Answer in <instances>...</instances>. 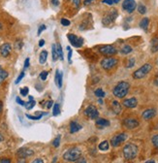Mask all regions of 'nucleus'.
Segmentation results:
<instances>
[{"mask_svg": "<svg viewBox=\"0 0 158 163\" xmlns=\"http://www.w3.org/2000/svg\"><path fill=\"white\" fill-rule=\"evenodd\" d=\"M2 111H3V102L0 101V114L2 113Z\"/></svg>", "mask_w": 158, "mask_h": 163, "instance_id": "52", "label": "nucleus"}, {"mask_svg": "<svg viewBox=\"0 0 158 163\" xmlns=\"http://www.w3.org/2000/svg\"><path fill=\"white\" fill-rule=\"evenodd\" d=\"M116 17H117V11L115 9L111 10L107 14V15L103 18V24L104 25H110V24H111V23L115 22V19H116Z\"/></svg>", "mask_w": 158, "mask_h": 163, "instance_id": "8", "label": "nucleus"}, {"mask_svg": "<svg viewBox=\"0 0 158 163\" xmlns=\"http://www.w3.org/2000/svg\"><path fill=\"white\" fill-rule=\"evenodd\" d=\"M138 12H139L140 14H142V15H144V14H146V12H147L146 6L143 5V4H140L139 6H138Z\"/></svg>", "mask_w": 158, "mask_h": 163, "instance_id": "33", "label": "nucleus"}, {"mask_svg": "<svg viewBox=\"0 0 158 163\" xmlns=\"http://www.w3.org/2000/svg\"><path fill=\"white\" fill-rule=\"evenodd\" d=\"M111 109H113V112L116 115L120 114L121 112V105L120 104V102L117 101H113L111 103Z\"/></svg>", "mask_w": 158, "mask_h": 163, "instance_id": "20", "label": "nucleus"}, {"mask_svg": "<svg viewBox=\"0 0 158 163\" xmlns=\"http://www.w3.org/2000/svg\"><path fill=\"white\" fill-rule=\"evenodd\" d=\"M122 105L126 108H129V109H133L135 107H137L138 105V101L135 97H132V98H129V99H125L123 100L122 102Z\"/></svg>", "mask_w": 158, "mask_h": 163, "instance_id": "14", "label": "nucleus"}, {"mask_svg": "<svg viewBox=\"0 0 158 163\" xmlns=\"http://www.w3.org/2000/svg\"><path fill=\"white\" fill-rule=\"evenodd\" d=\"M132 51H133L132 48H131L129 45H125L124 47L121 48V50H120L121 53H123V54H128V53H130Z\"/></svg>", "mask_w": 158, "mask_h": 163, "instance_id": "27", "label": "nucleus"}, {"mask_svg": "<svg viewBox=\"0 0 158 163\" xmlns=\"http://www.w3.org/2000/svg\"><path fill=\"white\" fill-rule=\"evenodd\" d=\"M48 58V52L47 51H43L40 53V56H39V63L40 64H45L46 61Z\"/></svg>", "mask_w": 158, "mask_h": 163, "instance_id": "23", "label": "nucleus"}, {"mask_svg": "<svg viewBox=\"0 0 158 163\" xmlns=\"http://www.w3.org/2000/svg\"><path fill=\"white\" fill-rule=\"evenodd\" d=\"M48 75H49V72H48V71H42L41 74H40V79H41L42 81H46V80H47Z\"/></svg>", "mask_w": 158, "mask_h": 163, "instance_id": "40", "label": "nucleus"}, {"mask_svg": "<svg viewBox=\"0 0 158 163\" xmlns=\"http://www.w3.org/2000/svg\"><path fill=\"white\" fill-rule=\"evenodd\" d=\"M82 128H83V126L80 123H78L77 121H71V123H70V133L74 134V133H76L78 131H80Z\"/></svg>", "mask_w": 158, "mask_h": 163, "instance_id": "17", "label": "nucleus"}, {"mask_svg": "<svg viewBox=\"0 0 158 163\" xmlns=\"http://www.w3.org/2000/svg\"><path fill=\"white\" fill-rule=\"evenodd\" d=\"M135 65V58H129L128 61H127V64H126V67L127 68H131V67H133Z\"/></svg>", "mask_w": 158, "mask_h": 163, "instance_id": "36", "label": "nucleus"}, {"mask_svg": "<svg viewBox=\"0 0 158 163\" xmlns=\"http://www.w3.org/2000/svg\"><path fill=\"white\" fill-rule=\"evenodd\" d=\"M137 4L135 2V0H124L122 3V8L128 13H132L136 9Z\"/></svg>", "mask_w": 158, "mask_h": 163, "instance_id": "11", "label": "nucleus"}, {"mask_svg": "<svg viewBox=\"0 0 158 163\" xmlns=\"http://www.w3.org/2000/svg\"><path fill=\"white\" fill-rule=\"evenodd\" d=\"M138 151H139L138 147L132 144V143H129V144L125 145L123 148V155H124L125 159H127V160L134 159L138 154Z\"/></svg>", "mask_w": 158, "mask_h": 163, "instance_id": "3", "label": "nucleus"}, {"mask_svg": "<svg viewBox=\"0 0 158 163\" xmlns=\"http://www.w3.org/2000/svg\"><path fill=\"white\" fill-rule=\"evenodd\" d=\"M51 54H52V60L56 61L59 57H58V52H57V49H56V45L54 44L51 46Z\"/></svg>", "mask_w": 158, "mask_h": 163, "instance_id": "24", "label": "nucleus"}, {"mask_svg": "<svg viewBox=\"0 0 158 163\" xmlns=\"http://www.w3.org/2000/svg\"><path fill=\"white\" fill-rule=\"evenodd\" d=\"M22 47V41H17V43H16V49H17V50H21Z\"/></svg>", "mask_w": 158, "mask_h": 163, "instance_id": "47", "label": "nucleus"}, {"mask_svg": "<svg viewBox=\"0 0 158 163\" xmlns=\"http://www.w3.org/2000/svg\"><path fill=\"white\" fill-rule=\"evenodd\" d=\"M67 50H68V60L69 62L71 63V58H72V50L70 47H67Z\"/></svg>", "mask_w": 158, "mask_h": 163, "instance_id": "46", "label": "nucleus"}, {"mask_svg": "<svg viewBox=\"0 0 158 163\" xmlns=\"http://www.w3.org/2000/svg\"><path fill=\"white\" fill-rule=\"evenodd\" d=\"M23 77H24V72H22V73H21V75H19V76L17 78V80H16V82H15V84H16V85H18V84L19 83V82H21V81L22 80V78H23Z\"/></svg>", "mask_w": 158, "mask_h": 163, "instance_id": "43", "label": "nucleus"}, {"mask_svg": "<svg viewBox=\"0 0 158 163\" xmlns=\"http://www.w3.org/2000/svg\"><path fill=\"white\" fill-rule=\"evenodd\" d=\"M94 94H95V96L98 97V98H104L105 95H106V93L103 91L102 88H97V90L94 91Z\"/></svg>", "mask_w": 158, "mask_h": 163, "instance_id": "29", "label": "nucleus"}, {"mask_svg": "<svg viewBox=\"0 0 158 163\" xmlns=\"http://www.w3.org/2000/svg\"><path fill=\"white\" fill-rule=\"evenodd\" d=\"M28 99H29V101L26 102L24 107L27 109V110H31V109L36 105V102H35V100L33 99V96H31V95H29V96H28Z\"/></svg>", "mask_w": 158, "mask_h": 163, "instance_id": "22", "label": "nucleus"}, {"mask_svg": "<svg viewBox=\"0 0 158 163\" xmlns=\"http://www.w3.org/2000/svg\"><path fill=\"white\" fill-rule=\"evenodd\" d=\"M98 102H99L100 104H103V101H102V98H99L98 99Z\"/></svg>", "mask_w": 158, "mask_h": 163, "instance_id": "56", "label": "nucleus"}, {"mask_svg": "<svg viewBox=\"0 0 158 163\" xmlns=\"http://www.w3.org/2000/svg\"><path fill=\"white\" fill-rule=\"evenodd\" d=\"M123 125L127 129H134V128L139 126V121L135 119H131V118L125 119L123 120Z\"/></svg>", "mask_w": 158, "mask_h": 163, "instance_id": "12", "label": "nucleus"}, {"mask_svg": "<svg viewBox=\"0 0 158 163\" xmlns=\"http://www.w3.org/2000/svg\"><path fill=\"white\" fill-rule=\"evenodd\" d=\"M0 71H1V66H0Z\"/></svg>", "mask_w": 158, "mask_h": 163, "instance_id": "59", "label": "nucleus"}, {"mask_svg": "<svg viewBox=\"0 0 158 163\" xmlns=\"http://www.w3.org/2000/svg\"><path fill=\"white\" fill-rule=\"evenodd\" d=\"M41 104H45V105H43L44 107H46L47 109H51V106H52V104H54V102H52V100H49V101H46V102H41Z\"/></svg>", "mask_w": 158, "mask_h": 163, "instance_id": "35", "label": "nucleus"}, {"mask_svg": "<svg viewBox=\"0 0 158 163\" xmlns=\"http://www.w3.org/2000/svg\"><path fill=\"white\" fill-rule=\"evenodd\" d=\"M81 155H82L81 149L77 147H74V148L67 149V151L65 152V153L63 154V159L66 161H70V162H76L81 157Z\"/></svg>", "mask_w": 158, "mask_h": 163, "instance_id": "2", "label": "nucleus"}, {"mask_svg": "<svg viewBox=\"0 0 158 163\" xmlns=\"http://www.w3.org/2000/svg\"><path fill=\"white\" fill-rule=\"evenodd\" d=\"M45 45V40H40V42H39V47H43Z\"/></svg>", "mask_w": 158, "mask_h": 163, "instance_id": "53", "label": "nucleus"}, {"mask_svg": "<svg viewBox=\"0 0 158 163\" xmlns=\"http://www.w3.org/2000/svg\"><path fill=\"white\" fill-rule=\"evenodd\" d=\"M99 52L102 53L103 56H111L115 54L117 52L116 49L115 47L111 46V45H105L99 48Z\"/></svg>", "mask_w": 158, "mask_h": 163, "instance_id": "7", "label": "nucleus"}, {"mask_svg": "<svg viewBox=\"0 0 158 163\" xmlns=\"http://www.w3.org/2000/svg\"><path fill=\"white\" fill-rule=\"evenodd\" d=\"M62 80H63L62 73L59 72V70H56V72H55V85L59 88L62 86Z\"/></svg>", "mask_w": 158, "mask_h": 163, "instance_id": "18", "label": "nucleus"}, {"mask_svg": "<svg viewBox=\"0 0 158 163\" xmlns=\"http://www.w3.org/2000/svg\"><path fill=\"white\" fill-rule=\"evenodd\" d=\"M28 91H29V88L26 87V86L21 88V90H19V92H21V94L22 95V96H26V95L28 94Z\"/></svg>", "mask_w": 158, "mask_h": 163, "instance_id": "38", "label": "nucleus"}, {"mask_svg": "<svg viewBox=\"0 0 158 163\" xmlns=\"http://www.w3.org/2000/svg\"><path fill=\"white\" fill-rule=\"evenodd\" d=\"M29 61H30L29 57H27L25 59V61H24V68H28L29 67Z\"/></svg>", "mask_w": 158, "mask_h": 163, "instance_id": "48", "label": "nucleus"}, {"mask_svg": "<svg viewBox=\"0 0 158 163\" xmlns=\"http://www.w3.org/2000/svg\"><path fill=\"white\" fill-rule=\"evenodd\" d=\"M129 88H130L129 83H127V82H125V81H122V82H120V83L114 87L113 93L117 98H123L127 95Z\"/></svg>", "mask_w": 158, "mask_h": 163, "instance_id": "1", "label": "nucleus"}, {"mask_svg": "<svg viewBox=\"0 0 158 163\" xmlns=\"http://www.w3.org/2000/svg\"><path fill=\"white\" fill-rule=\"evenodd\" d=\"M103 3H106L108 5H114L115 3H118L120 2V0H102Z\"/></svg>", "mask_w": 158, "mask_h": 163, "instance_id": "39", "label": "nucleus"}, {"mask_svg": "<svg viewBox=\"0 0 158 163\" xmlns=\"http://www.w3.org/2000/svg\"><path fill=\"white\" fill-rule=\"evenodd\" d=\"M34 153L31 151V149H28V148H21V149H18V157H21V158H26V157H28V156L32 155Z\"/></svg>", "mask_w": 158, "mask_h": 163, "instance_id": "15", "label": "nucleus"}, {"mask_svg": "<svg viewBox=\"0 0 158 163\" xmlns=\"http://www.w3.org/2000/svg\"><path fill=\"white\" fill-rule=\"evenodd\" d=\"M84 115L88 117L91 119H96L99 115V113H98V110L96 109L95 106L93 105H89L87 109L84 110Z\"/></svg>", "mask_w": 158, "mask_h": 163, "instance_id": "10", "label": "nucleus"}, {"mask_svg": "<svg viewBox=\"0 0 158 163\" xmlns=\"http://www.w3.org/2000/svg\"><path fill=\"white\" fill-rule=\"evenodd\" d=\"M109 147H110V144L108 141H103L101 144H99V149L100 151H108L109 149Z\"/></svg>", "mask_w": 158, "mask_h": 163, "instance_id": "26", "label": "nucleus"}, {"mask_svg": "<svg viewBox=\"0 0 158 163\" xmlns=\"http://www.w3.org/2000/svg\"><path fill=\"white\" fill-rule=\"evenodd\" d=\"M7 77H8V72L1 69V71H0V85H1L3 82L7 79Z\"/></svg>", "mask_w": 158, "mask_h": 163, "instance_id": "28", "label": "nucleus"}, {"mask_svg": "<svg viewBox=\"0 0 158 163\" xmlns=\"http://www.w3.org/2000/svg\"><path fill=\"white\" fill-rule=\"evenodd\" d=\"M2 27H3V26H2V24H1V23H0V30H1V29H2Z\"/></svg>", "mask_w": 158, "mask_h": 163, "instance_id": "58", "label": "nucleus"}, {"mask_svg": "<svg viewBox=\"0 0 158 163\" xmlns=\"http://www.w3.org/2000/svg\"><path fill=\"white\" fill-rule=\"evenodd\" d=\"M16 101H17V103L19 104L21 106H25V102H24L23 100H22L19 97H17V98H16Z\"/></svg>", "mask_w": 158, "mask_h": 163, "instance_id": "45", "label": "nucleus"}, {"mask_svg": "<svg viewBox=\"0 0 158 163\" xmlns=\"http://www.w3.org/2000/svg\"><path fill=\"white\" fill-rule=\"evenodd\" d=\"M155 161L154 160H148V161H146V163H154Z\"/></svg>", "mask_w": 158, "mask_h": 163, "instance_id": "55", "label": "nucleus"}, {"mask_svg": "<svg viewBox=\"0 0 158 163\" xmlns=\"http://www.w3.org/2000/svg\"><path fill=\"white\" fill-rule=\"evenodd\" d=\"M154 85H155V86H158V74L156 75V77H155V79H154Z\"/></svg>", "mask_w": 158, "mask_h": 163, "instance_id": "54", "label": "nucleus"}, {"mask_svg": "<svg viewBox=\"0 0 158 163\" xmlns=\"http://www.w3.org/2000/svg\"><path fill=\"white\" fill-rule=\"evenodd\" d=\"M96 125L98 127H106L110 125V121L108 119H99L97 118L96 119Z\"/></svg>", "mask_w": 158, "mask_h": 163, "instance_id": "19", "label": "nucleus"}, {"mask_svg": "<svg viewBox=\"0 0 158 163\" xmlns=\"http://www.w3.org/2000/svg\"><path fill=\"white\" fill-rule=\"evenodd\" d=\"M117 62H118L117 59L115 57H107V58H104L101 61V66L105 70H111V69H113L115 66H116Z\"/></svg>", "mask_w": 158, "mask_h": 163, "instance_id": "5", "label": "nucleus"}, {"mask_svg": "<svg viewBox=\"0 0 158 163\" xmlns=\"http://www.w3.org/2000/svg\"><path fill=\"white\" fill-rule=\"evenodd\" d=\"M2 141H3V136L0 134V142H2Z\"/></svg>", "mask_w": 158, "mask_h": 163, "instance_id": "57", "label": "nucleus"}, {"mask_svg": "<svg viewBox=\"0 0 158 163\" xmlns=\"http://www.w3.org/2000/svg\"><path fill=\"white\" fill-rule=\"evenodd\" d=\"M12 52V46L9 43H4L1 47H0V53L3 57H7L10 56Z\"/></svg>", "mask_w": 158, "mask_h": 163, "instance_id": "13", "label": "nucleus"}, {"mask_svg": "<svg viewBox=\"0 0 158 163\" xmlns=\"http://www.w3.org/2000/svg\"><path fill=\"white\" fill-rule=\"evenodd\" d=\"M67 37H68V40L71 43V45L75 48H81L83 44V39L82 37H78V36L74 35V34H71V33L68 34Z\"/></svg>", "mask_w": 158, "mask_h": 163, "instance_id": "9", "label": "nucleus"}, {"mask_svg": "<svg viewBox=\"0 0 158 163\" xmlns=\"http://www.w3.org/2000/svg\"><path fill=\"white\" fill-rule=\"evenodd\" d=\"M56 49H57V52H58V57L61 61L64 60V56H63V51H62V47L60 44L56 45Z\"/></svg>", "mask_w": 158, "mask_h": 163, "instance_id": "30", "label": "nucleus"}, {"mask_svg": "<svg viewBox=\"0 0 158 163\" xmlns=\"http://www.w3.org/2000/svg\"><path fill=\"white\" fill-rule=\"evenodd\" d=\"M46 114H47V113H44V114H42V115H37V117H34V115H26V118H28V119H33V120H37V119H42L43 115H46Z\"/></svg>", "mask_w": 158, "mask_h": 163, "instance_id": "34", "label": "nucleus"}, {"mask_svg": "<svg viewBox=\"0 0 158 163\" xmlns=\"http://www.w3.org/2000/svg\"><path fill=\"white\" fill-rule=\"evenodd\" d=\"M152 69V66H151L150 63H146L144 64L143 66H141L139 69L136 70L134 73H133V78L134 79H137V80H140V79H143L147 76V75L150 72V70Z\"/></svg>", "mask_w": 158, "mask_h": 163, "instance_id": "4", "label": "nucleus"}, {"mask_svg": "<svg viewBox=\"0 0 158 163\" xmlns=\"http://www.w3.org/2000/svg\"><path fill=\"white\" fill-rule=\"evenodd\" d=\"M43 162H44V160L41 159V158H37V159L33 160V163H43Z\"/></svg>", "mask_w": 158, "mask_h": 163, "instance_id": "50", "label": "nucleus"}, {"mask_svg": "<svg viewBox=\"0 0 158 163\" xmlns=\"http://www.w3.org/2000/svg\"><path fill=\"white\" fill-rule=\"evenodd\" d=\"M51 3L54 4L55 6H57L59 4V1H58V0H51Z\"/></svg>", "mask_w": 158, "mask_h": 163, "instance_id": "51", "label": "nucleus"}, {"mask_svg": "<svg viewBox=\"0 0 158 163\" xmlns=\"http://www.w3.org/2000/svg\"><path fill=\"white\" fill-rule=\"evenodd\" d=\"M148 24H149V19L148 18L143 19L141 22H140V27H142L144 30H147L148 29Z\"/></svg>", "mask_w": 158, "mask_h": 163, "instance_id": "25", "label": "nucleus"}, {"mask_svg": "<svg viewBox=\"0 0 158 163\" xmlns=\"http://www.w3.org/2000/svg\"><path fill=\"white\" fill-rule=\"evenodd\" d=\"M69 1H71L72 3L74 4V6L76 7V8H80L81 6V0H69Z\"/></svg>", "mask_w": 158, "mask_h": 163, "instance_id": "41", "label": "nucleus"}, {"mask_svg": "<svg viewBox=\"0 0 158 163\" xmlns=\"http://www.w3.org/2000/svg\"><path fill=\"white\" fill-rule=\"evenodd\" d=\"M155 115H156L155 109H148V110H146V111L143 113L142 117H143L144 119L148 120V119H151L152 118H154Z\"/></svg>", "mask_w": 158, "mask_h": 163, "instance_id": "16", "label": "nucleus"}, {"mask_svg": "<svg viewBox=\"0 0 158 163\" xmlns=\"http://www.w3.org/2000/svg\"><path fill=\"white\" fill-rule=\"evenodd\" d=\"M59 113H60V109H59V104L55 103L54 105V109H52V114H54V115H59Z\"/></svg>", "mask_w": 158, "mask_h": 163, "instance_id": "32", "label": "nucleus"}, {"mask_svg": "<svg viewBox=\"0 0 158 163\" xmlns=\"http://www.w3.org/2000/svg\"><path fill=\"white\" fill-rule=\"evenodd\" d=\"M46 25L45 24H42V25H40V27H39V29H38V35H41V33H42V31H44V30H46Z\"/></svg>", "mask_w": 158, "mask_h": 163, "instance_id": "44", "label": "nucleus"}, {"mask_svg": "<svg viewBox=\"0 0 158 163\" xmlns=\"http://www.w3.org/2000/svg\"><path fill=\"white\" fill-rule=\"evenodd\" d=\"M60 139H61L60 135H58L57 137L52 141V146H54L55 148H58L59 145H60Z\"/></svg>", "mask_w": 158, "mask_h": 163, "instance_id": "31", "label": "nucleus"}, {"mask_svg": "<svg viewBox=\"0 0 158 163\" xmlns=\"http://www.w3.org/2000/svg\"><path fill=\"white\" fill-rule=\"evenodd\" d=\"M61 24L64 26H68L70 25V20L67 19H61Z\"/></svg>", "mask_w": 158, "mask_h": 163, "instance_id": "42", "label": "nucleus"}, {"mask_svg": "<svg viewBox=\"0 0 158 163\" xmlns=\"http://www.w3.org/2000/svg\"><path fill=\"white\" fill-rule=\"evenodd\" d=\"M151 142H152L153 146L158 149V135H154L152 139H151Z\"/></svg>", "mask_w": 158, "mask_h": 163, "instance_id": "37", "label": "nucleus"}, {"mask_svg": "<svg viewBox=\"0 0 158 163\" xmlns=\"http://www.w3.org/2000/svg\"><path fill=\"white\" fill-rule=\"evenodd\" d=\"M150 47H151V52H158V37H154L150 41Z\"/></svg>", "mask_w": 158, "mask_h": 163, "instance_id": "21", "label": "nucleus"}, {"mask_svg": "<svg viewBox=\"0 0 158 163\" xmlns=\"http://www.w3.org/2000/svg\"><path fill=\"white\" fill-rule=\"evenodd\" d=\"M126 139H127V134L126 133L117 134L111 139V145L113 147H115V148H116L118 146H120V144H122V143Z\"/></svg>", "mask_w": 158, "mask_h": 163, "instance_id": "6", "label": "nucleus"}, {"mask_svg": "<svg viewBox=\"0 0 158 163\" xmlns=\"http://www.w3.org/2000/svg\"><path fill=\"white\" fill-rule=\"evenodd\" d=\"M11 160L8 159V158H2V159H0V163H10Z\"/></svg>", "mask_w": 158, "mask_h": 163, "instance_id": "49", "label": "nucleus"}]
</instances>
